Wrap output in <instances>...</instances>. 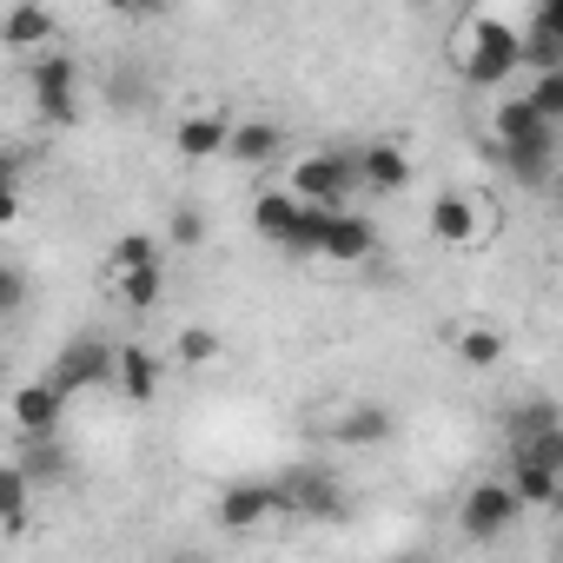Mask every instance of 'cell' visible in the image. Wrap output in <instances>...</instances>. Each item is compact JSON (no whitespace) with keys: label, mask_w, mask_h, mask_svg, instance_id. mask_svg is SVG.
Masks as SVG:
<instances>
[{"label":"cell","mask_w":563,"mask_h":563,"mask_svg":"<svg viewBox=\"0 0 563 563\" xmlns=\"http://www.w3.org/2000/svg\"><path fill=\"white\" fill-rule=\"evenodd\" d=\"M278 490H286V510H299V517H345V490L325 471H286Z\"/></svg>","instance_id":"obj_9"},{"label":"cell","mask_w":563,"mask_h":563,"mask_svg":"<svg viewBox=\"0 0 563 563\" xmlns=\"http://www.w3.org/2000/svg\"><path fill=\"white\" fill-rule=\"evenodd\" d=\"M60 411H67V391H60L54 378H34V385L14 391V424H21L27 444H47L54 424H60Z\"/></svg>","instance_id":"obj_7"},{"label":"cell","mask_w":563,"mask_h":563,"mask_svg":"<svg viewBox=\"0 0 563 563\" xmlns=\"http://www.w3.org/2000/svg\"><path fill=\"white\" fill-rule=\"evenodd\" d=\"M550 192H556V199H563V166H556V179H550Z\"/></svg>","instance_id":"obj_33"},{"label":"cell","mask_w":563,"mask_h":563,"mask_svg":"<svg viewBox=\"0 0 563 563\" xmlns=\"http://www.w3.org/2000/svg\"><path fill=\"white\" fill-rule=\"evenodd\" d=\"M490 159H497L510 179H523V186H550V179H556V133L523 140V146H497V140H490Z\"/></svg>","instance_id":"obj_10"},{"label":"cell","mask_w":563,"mask_h":563,"mask_svg":"<svg viewBox=\"0 0 563 563\" xmlns=\"http://www.w3.org/2000/svg\"><path fill=\"white\" fill-rule=\"evenodd\" d=\"M537 27H543L550 41H563V0H543V8H537Z\"/></svg>","instance_id":"obj_32"},{"label":"cell","mask_w":563,"mask_h":563,"mask_svg":"<svg viewBox=\"0 0 563 563\" xmlns=\"http://www.w3.org/2000/svg\"><path fill=\"white\" fill-rule=\"evenodd\" d=\"M0 497H8V537H27V471L21 464L0 477Z\"/></svg>","instance_id":"obj_26"},{"label":"cell","mask_w":563,"mask_h":563,"mask_svg":"<svg viewBox=\"0 0 563 563\" xmlns=\"http://www.w3.org/2000/svg\"><path fill=\"white\" fill-rule=\"evenodd\" d=\"M405 563H418V556H405Z\"/></svg>","instance_id":"obj_35"},{"label":"cell","mask_w":563,"mask_h":563,"mask_svg":"<svg viewBox=\"0 0 563 563\" xmlns=\"http://www.w3.org/2000/svg\"><path fill=\"white\" fill-rule=\"evenodd\" d=\"M299 219H306V199H292V192H258V199H252V225H258V239H272V245H292Z\"/></svg>","instance_id":"obj_13"},{"label":"cell","mask_w":563,"mask_h":563,"mask_svg":"<svg viewBox=\"0 0 563 563\" xmlns=\"http://www.w3.org/2000/svg\"><path fill=\"white\" fill-rule=\"evenodd\" d=\"M352 186H358V153H312L292 166V199H306V206L345 212Z\"/></svg>","instance_id":"obj_2"},{"label":"cell","mask_w":563,"mask_h":563,"mask_svg":"<svg viewBox=\"0 0 563 563\" xmlns=\"http://www.w3.org/2000/svg\"><path fill=\"white\" fill-rule=\"evenodd\" d=\"M146 265H159V239H146V232H120V239L107 245V278L146 272Z\"/></svg>","instance_id":"obj_20"},{"label":"cell","mask_w":563,"mask_h":563,"mask_svg":"<svg viewBox=\"0 0 563 563\" xmlns=\"http://www.w3.org/2000/svg\"><path fill=\"white\" fill-rule=\"evenodd\" d=\"M523 100H530V107L543 113V126H563V74H537Z\"/></svg>","instance_id":"obj_25"},{"label":"cell","mask_w":563,"mask_h":563,"mask_svg":"<svg viewBox=\"0 0 563 563\" xmlns=\"http://www.w3.org/2000/svg\"><path fill=\"white\" fill-rule=\"evenodd\" d=\"M556 424H563V411H556L550 398H530V405L510 411V444H523V438H537V431H556Z\"/></svg>","instance_id":"obj_23"},{"label":"cell","mask_w":563,"mask_h":563,"mask_svg":"<svg viewBox=\"0 0 563 563\" xmlns=\"http://www.w3.org/2000/svg\"><path fill=\"white\" fill-rule=\"evenodd\" d=\"M510 490H517V504H563V477H550L537 464H510Z\"/></svg>","instance_id":"obj_21"},{"label":"cell","mask_w":563,"mask_h":563,"mask_svg":"<svg viewBox=\"0 0 563 563\" xmlns=\"http://www.w3.org/2000/svg\"><path fill=\"white\" fill-rule=\"evenodd\" d=\"M206 239V219L199 212H173V245H199Z\"/></svg>","instance_id":"obj_31"},{"label":"cell","mask_w":563,"mask_h":563,"mask_svg":"<svg viewBox=\"0 0 563 563\" xmlns=\"http://www.w3.org/2000/svg\"><path fill=\"white\" fill-rule=\"evenodd\" d=\"M378 252V225L372 212H332V232H325V258L332 265H358Z\"/></svg>","instance_id":"obj_12"},{"label":"cell","mask_w":563,"mask_h":563,"mask_svg":"<svg viewBox=\"0 0 563 563\" xmlns=\"http://www.w3.org/2000/svg\"><path fill=\"white\" fill-rule=\"evenodd\" d=\"M27 80H34V107H41V120H54V126H74L80 120V60L74 54H41L34 67H27Z\"/></svg>","instance_id":"obj_4"},{"label":"cell","mask_w":563,"mask_h":563,"mask_svg":"<svg viewBox=\"0 0 563 563\" xmlns=\"http://www.w3.org/2000/svg\"><path fill=\"white\" fill-rule=\"evenodd\" d=\"M232 133L239 126L219 107H199V113H186L173 126V146H179V159H219V153H232Z\"/></svg>","instance_id":"obj_8"},{"label":"cell","mask_w":563,"mask_h":563,"mask_svg":"<svg viewBox=\"0 0 563 563\" xmlns=\"http://www.w3.org/2000/svg\"><path fill=\"white\" fill-rule=\"evenodd\" d=\"M0 41H8V47H47V54H54V14H47V8H8Z\"/></svg>","instance_id":"obj_17"},{"label":"cell","mask_w":563,"mask_h":563,"mask_svg":"<svg viewBox=\"0 0 563 563\" xmlns=\"http://www.w3.org/2000/svg\"><path fill=\"white\" fill-rule=\"evenodd\" d=\"M358 186H372V192H405V186H411V159H405V146H391V140L358 146Z\"/></svg>","instance_id":"obj_11"},{"label":"cell","mask_w":563,"mask_h":563,"mask_svg":"<svg viewBox=\"0 0 563 563\" xmlns=\"http://www.w3.org/2000/svg\"><path fill=\"white\" fill-rule=\"evenodd\" d=\"M523 67H530V74H563V41H550L537 21L523 27Z\"/></svg>","instance_id":"obj_24"},{"label":"cell","mask_w":563,"mask_h":563,"mask_svg":"<svg viewBox=\"0 0 563 563\" xmlns=\"http://www.w3.org/2000/svg\"><path fill=\"white\" fill-rule=\"evenodd\" d=\"M510 451H517V464H537V471L563 477V424H556V431H537V438H523V444H510Z\"/></svg>","instance_id":"obj_22"},{"label":"cell","mask_w":563,"mask_h":563,"mask_svg":"<svg viewBox=\"0 0 563 563\" xmlns=\"http://www.w3.org/2000/svg\"><path fill=\"white\" fill-rule=\"evenodd\" d=\"M278 146H286V133H278L272 120H245V126L232 133V153H225V159H239V166H265V159H278Z\"/></svg>","instance_id":"obj_18"},{"label":"cell","mask_w":563,"mask_h":563,"mask_svg":"<svg viewBox=\"0 0 563 563\" xmlns=\"http://www.w3.org/2000/svg\"><path fill=\"white\" fill-rule=\"evenodd\" d=\"M107 286H113V299H120L126 312H153V306H159V292H166V265H146V272L107 278Z\"/></svg>","instance_id":"obj_19"},{"label":"cell","mask_w":563,"mask_h":563,"mask_svg":"<svg viewBox=\"0 0 563 563\" xmlns=\"http://www.w3.org/2000/svg\"><path fill=\"white\" fill-rule=\"evenodd\" d=\"M47 378H54L67 398H74V391H93V385H113V378H120V345H107L100 332H80V339L54 358Z\"/></svg>","instance_id":"obj_3"},{"label":"cell","mask_w":563,"mask_h":563,"mask_svg":"<svg viewBox=\"0 0 563 563\" xmlns=\"http://www.w3.org/2000/svg\"><path fill=\"white\" fill-rule=\"evenodd\" d=\"M431 232H438L444 245H471V239H477V206H471L464 192H438V199H431Z\"/></svg>","instance_id":"obj_15"},{"label":"cell","mask_w":563,"mask_h":563,"mask_svg":"<svg viewBox=\"0 0 563 563\" xmlns=\"http://www.w3.org/2000/svg\"><path fill=\"white\" fill-rule=\"evenodd\" d=\"M265 517H286V490H278V477H245V484H225L219 490V530L245 537Z\"/></svg>","instance_id":"obj_6"},{"label":"cell","mask_w":563,"mask_h":563,"mask_svg":"<svg viewBox=\"0 0 563 563\" xmlns=\"http://www.w3.org/2000/svg\"><path fill=\"white\" fill-rule=\"evenodd\" d=\"M543 133H556V126H543V113L517 93V100H497V113H490V140L497 146H523V140H543Z\"/></svg>","instance_id":"obj_14"},{"label":"cell","mask_w":563,"mask_h":563,"mask_svg":"<svg viewBox=\"0 0 563 563\" xmlns=\"http://www.w3.org/2000/svg\"><path fill=\"white\" fill-rule=\"evenodd\" d=\"M21 306H27V272H21V265H8V272H0V312L14 319Z\"/></svg>","instance_id":"obj_30"},{"label":"cell","mask_w":563,"mask_h":563,"mask_svg":"<svg viewBox=\"0 0 563 563\" xmlns=\"http://www.w3.org/2000/svg\"><path fill=\"white\" fill-rule=\"evenodd\" d=\"M339 438H345V444H378V438H391V418H385V411H352V418L339 424Z\"/></svg>","instance_id":"obj_29"},{"label":"cell","mask_w":563,"mask_h":563,"mask_svg":"<svg viewBox=\"0 0 563 563\" xmlns=\"http://www.w3.org/2000/svg\"><path fill=\"white\" fill-rule=\"evenodd\" d=\"M120 391L133 405H153L159 398V358L146 345H120Z\"/></svg>","instance_id":"obj_16"},{"label":"cell","mask_w":563,"mask_h":563,"mask_svg":"<svg viewBox=\"0 0 563 563\" xmlns=\"http://www.w3.org/2000/svg\"><path fill=\"white\" fill-rule=\"evenodd\" d=\"M457 352H464V365H477V372H490V365L504 358V339H497V332H484V325H471V332L457 339Z\"/></svg>","instance_id":"obj_28"},{"label":"cell","mask_w":563,"mask_h":563,"mask_svg":"<svg viewBox=\"0 0 563 563\" xmlns=\"http://www.w3.org/2000/svg\"><path fill=\"white\" fill-rule=\"evenodd\" d=\"M173 563H206V556H173Z\"/></svg>","instance_id":"obj_34"},{"label":"cell","mask_w":563,"mask_h":563,"mask_svg":"<svg viewBox=\"0 0 563 563\" xmlns=\"http://www.w3.org/2000/svg\"><path fill=\"white\" fill-rule=\"evenodd\" d=\"M517 517H523V504H517V490H510V484H497V477L471 484V490H464V504H457V530H464V537H477V543H497Z\"/></svg>","instance_id":"obj_5"},{"label":"cell","mask_w":563,"mask_h":563,"mask_svg":"<svg viewBox=\"0 0 563 563\" xmlns=\"http://www.w3.org/2000/svg\"><path fill=\"white\" fill-rule=\"evenodd\" d=\"M457 67H464L471 87H504L523 67V34L504 14H471L464 41H457Z\"/></svg>","instance_id":"obj_1"},{"label":"cell","mask_w":563,"mask_h":563,"mask_svg":"<svg viewBox=\"0 0 563 563\" xmlns=\"http://www.w3.org/2000/svg\"><path fill=\"white\" fill-rule=\"evenodd\" d=\"M173 352H179V365H212V358H219V332H212V325H186Z\"/></svg>","instance_id":"obj_27"}]
</instances>
